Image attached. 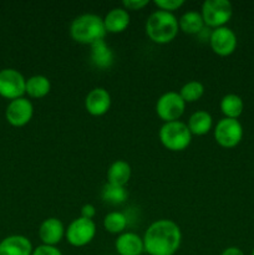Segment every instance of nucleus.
<instances>
[{"label": "nucleus", "instance_id": "f257e3e1", "mask_svg": "<svg viewBox=\"0 0 254 255\" xmlns=\"http://www.w3.org/2000/svg\"><path fill=\"white\" fill-rule=\"evenodd\" d=\"M142 239L148 255H174L181 246L182 233L173 221L159 219L148 227Z\"/></svg>", "mask_w": 254, "mask_h": 255}, {"label": "nucleus", "instance_id": "f03ea898", "mask_svg": "<svg viewBox=\"0 0 254 255\" xmlns=\"http://www.w3.org/2000/svg\"><path fill=\"white\" fill-rule=\"evenodd\" d=\"M70 35L79 44L90 45L104 40L106 35L104 19L95 14H82L70 25Z\"/></svg>", "mask_w": 254, "mask_h": 255}, {"label": "nucleus", "instance_id": "7ed1b4c3", "mask_svg": "<svg viewBox=\"0 0 254 255\" xmlns=\"http://www.w3.org/2000/svg\"><path fill=\"white\" fill-rule=\"evenodd\" d=\"M179 31L178 20L172 12L157 10L146 22V34L156 44H168Z\"/></svg>", "mask_w": 254, "mask_h": 255}, {"label": "nucleus", "instance_id": "20e7f679", "mask_svg": "<svg viewBox=\"0 0 254 255\" xmlns=\"http://www.w3.org/2000/svg\"><path fill=\"white\" fill-rule=\"evenodd\" d=\"M159 141L167 149L181 152L191 144L192 133L184 122H166L159 129Z\"/></svg>", "mask_w": 254, "mask_h": 255}, {"label": "nucleus", "instance_id": "39448f33", "mask_svg": "<svg viewBox=\"0 0 254 255\" xmlns=\"http://www.w3.org/2000/svg\"><path fill=\"white\" fill-rule=\"evenodd\" d=\"M202 17L204 25L213 29L226 26L233 15V6L228 0H206L202 4Z\"/></svg>", "mask_w": 254, "mask_h": 255}, {"label": "nucleus", "instance_id": "423d86ee", "mask_svg": "<svg viewBox=\"0 0 254 255\" xmlns=\"http://www.w3.org/2000/svg\"><path fill=\"white\" fill-rule=\"evenodd\" d=\"M214 138L223 148H234L243 138V126L238 120L224 117L214 128Z\"/></svg>", "mask_w": 254, "mask_h": 255}, {"label": "nucleus", "instance_id": "0eeeda50", "mask_svg": "<svg viewBox=\"0 0 254 255\" xmlns=\"http://www.w3.org/2000/svg\"><path fill=\"white\" fill-rule=\"evenodd\" d=\"M186 109V102L178 92L169 91L162 95L156 104L157 116L166 122L178 121Z\"/></svg>", "mask_w": 254, "mask_h": 255}, {"label": "nucleus", "instance_id": "6e6552de", "mask_svg": "<svg viewBox=\"0 0 254 255\" xmlns=\"http://www.w3.org/2000/svg\"><path fill=\"white\" fill-rule=\"evenodd\" d=\"M96 236V224L92 219H85V218H77L70 223L67 227L66 237L67 242L71 244L72 247H85L89 243H91L92 239Z\"/></svg>", "mask_w": 254, "mask_h": 255}, {"label": "nucleus", "instance_id": "1a4fd4ad", "mask_svg": "<svg viewBox=\"0 0 254 255\" xmlns=\"http://www.w3.org/2000/svg\"><path fill=\"white\" fill-rule=\"evenodd\" d=\"M26 79L15 69H4L0 71V96L4 99L16 100L25 94Z\"/></svg>", "mask_w": 254, "mask_h": 255}, {"label": "nucleus", "instance_id": "9d476101", "mask_svg": "<svg viewBox=\"0 0 254 255\" xmlns=\"http://www.w3.org/2000/svg\"><path fill=\"white\" fill-rule=\"evenodd\" d=\"M237 35L227 26L213 29L209 35V45L214 54L219 56H229L237 49Z\"/></svg>", "mask_w": 254, "mask_h": 255}, {"label": "nucleus", "instance_id": "9b49d317", "mask_svg": "<svg viewBox=\"0 0 254 255\" xmlns=\"http://www.w3.org/2000/svg\"><path fill=\"white\" fill-rule=\"evenodd\" d=\"M34 115V106L31 101L25 97L12 100L9 102L5 111L6 121L14 127H22L29 124Z\"/></svg>", "mask_w": 254, "mask_h": 255}, {"label": "nucleus", "instance_id": "f8f14e48", "mask_svg": "<svg viewBox=\"0 0 254 255\" xmlns=\"http://www.w3.org/2000/svg\"><path fill=\"white\" fill-rule=\"evenodd\" d=\"M111 106V96L104 87H96L87 94L85 107L92 116H102L107 114Z\"/></svg>", "mask_w": 254, "mask_h": 255}, {"label": "nucleus", "instance_id": "ddd939ff", "mask_svg": "<svg viewBox=\"0 0 254 255\" xmlns=\"http://www.w3.org/2000/svg\"><path fill=\"white\" fill-rule=\"evenodd\" d=\"M65 227L62 222L57 218H47L40 224L39 237L42 244L55 247L62 241L65 237Z\"/></svg>", "mask_w": 254, "mask_h": 255}, {"label": "nucleus", "instance_id": "4468645a", "mask_svg": "<svg viewBox=\"0 0 254 255\" xmlns=\"http://www.w3.org/2000/svg\"><path fill=\"white\" fill-rule=\"evenodd\" d=\"M32 244L26 237L9 236L0 242V255H31Z\"/></svg>", "mask_w": 254, "mask_h": 255}, {"label": "nucleus", "instance_id": "2eb2a0df", "mask_svg": "<svg viewBox=\"0 0 254 255\" xmlns=\"http://www.w3.org/2000/svg\"><path fill=\"white\" fill-rule=\"evenodd\" d=\"M115 247L120 255H141L144 252L143 239L132 232L120 234Z\"/></svg>", "mask_w": 254, "mask_h": 255}, {"label": "nucleus", "instance_id": "dca6fc26", "mask_svg": "<svg viewBox=\"0 0 254 255\" xmlns=\"http://www.w3.org/2000/svg\"><path fill=\"white\" fill-rule=\"evenodd\" d=\"M106 32L120 34L124 32L129 25V14L124 7H115L110 10L104 19Z\"/></svg>", "mask_w": 254, "mask_h": 255}, {"label": "nucleus", "instance_id": "f3484780", "mask_svg": "<svg viewBox=\"0 0 254 255\" xmlns=\"http://www.w3.org/2000/svg\"><path fill=\"white\" fill-rule=\"evenodd\" d=\"M90 59H91L94 66H96L97 69L109 70L114 64V51L105 42V40H101V41H97L91 45Z\"/></svg>", "mask_w": 254, "mask_h": 255}, {"label": "nucleus", "instance_id": "a211bd4d", "mask_svg": "<svg viewBox=\"0 0 254 255\" xmlns=\"http://www.w3.org/2000/svg\"><path fill=\"white\" fill-rule=\"evenodd\" d=\"M188 128L192 136H203L212 129L213 119L207 111H196L188 120Z\"/></svg>", "mask_w": 254, "mask_h": 255}, {"label": "nucleus", "instance_id": "6ab92c4d", "mask_svg": "<svg viewBox=\"0 0 254 255\" xmlns=\"http://www.w3.org/2000/svg\"><path fill=\"white\" fill-rule=\"evenodd\" d=\"M51 90L50 80L44 75H35L29 77L25 85V94L31 99H42L46 96Z\"/></svg>", "mask_w": 254, "mask_h": 255}, {"label": "nucleus", "instance_id": "aec40b11", "mask_svg": "<svg viewBox=\"0 0 254 255\" xmlns=\"http://www.w3.org/2000/svg\"><path fill=\"white\" fill-rule=\"evenodd\" d=\"M131 178V167L125 161H116L107 171V181L115 186L125 187Z\"/></svg>", "mask_w": 254, "mask_h": 255}, {"label": "nucleus", "instance_id": "412c9836", "mask_svg": "<svg viewBox=\"0 0 254 255\" xmlns=\"http://www.w3.org/2000/svg\"><path fill=\"white\" fill-rule=\"evenodd\" d=\"M179 30L184 34L198 35L204 30V21L201 12L197 11H187L179 17L178 20Z\"/></svg>", "mask_w": 254, "mask_h": 255}, {"label": "nucleus", "instance_id": "4be33fe9", "mask_svg": "<svg viewBox=\"0 0 254 255\" xmlns=\"http://www.w3.org/2000/svg\"><path fill=\"white\" fill-rule=\"evenodd\" d=\"M243 100L238 95L228 94L221 100V111L226 119L238 120V117L243 114Z\"/></svg>", "mask_w": 254, "mask_h": 255}, {"label": "nucleus", "instance_id": "5701e85b", "mask_svg": "<svg viewBox=\"0 0 254 255\" xmlns=\"http://www.w3.org/2000/svg\"><path fill=\"white\" fill-rule=\"evenodd\" d=\"M101 197L104 202L106 203L112 204V206H117V204H122L126 202L128 198V192L125 187L121 186H115L107 182L101 191Z\"/></svg>", "mask_w": 254, "mask_h": 255}, {"label": "nucleus", "instance_id": "b1692460", "mask_svg": "<svg viewBox=\"0 0 254 255\" xmlns=\"http://www.w3.org/2000/svg\"><path fill=\"white\" fill-rule=\"evenodd\" d=\"M127 224V217L121 212H110L104 218V228L112 234H122Z\"/></svg>", "mask_w": 254, "mask_h": 255}, {"label": "nucleus", "instance_id": "393cba45", "mask_svg": "<svg viewBox=\"0 0 254 255\" xmlns=\"http://www.w3.org/2000/svg\"><path fill=\"white\" fill-rule=\"evenodd\" d=\"M178 94L181 95L186 104L187 102H196L204 95V86L199 81H189L182 86Z\"/></svg>", "mask_w": 254, "mask_h": 255}, {"label": "nucleus", "instance_id": "a878e982", "mask_svg": "<svg viewBox=\"0 0 254 255\" xmlns=\"http://www.w3.org/2000/svg\"><path fill=\"white\" fill-rule=\"evenodd\" d=\"M153 4L156 5L159 10L172 12L178 10L181 6H183L184 1L183 0H154Z\"/></svg>", "mask_w": 254, "mask_h": 255}, {"label": "nucleus", "instance_id": "bb28decb", "mask_svg": "<svg viewBox=\"0 0 254 255\" xmlns=\"http://www.w3.org/2000/svg\"><path fill=\"white\" fill-rule=\"evenodd\" d=\"M31 255H62V253L56 248V247L41 244V246H39L37 248H35L34 251H32Z\"/></svg>", "mask_w": 254, "mask_h": 255}, {"label": "nucleus", "instance_id": "cd10ccee", "mask_svg": "<svg viewBox=\"0 0 254 255\" xmlns=\"http://www.w3.org/2000/svg\"><path fill=\"white\" fill-rule=\"evenodd\" d=\"M122 5H124V9L136 11V10H141L144 6H147L148 0H124Z\"/></svg>", "mask_w": 254, "mask_h": 255}, {"label": "nucleus", "instance_id": "c85d7f7f", "mask_svg": "<svg viewBox=\"0 0 254 255\" xmlns=\"http://www.w3.org/2000/svg\"><path fill=\"white\" fill-rule=\"evenodd\" d=\"M96 214V209L92 204H85L81 208V218L85 219H92Z\"/></svg>", "mask_w": 254, "mask_h": 255}, {"label": "nucleus", "instance_id": "c756f323", "mask_svg": "<svg viewBox=\"0 0 254 255\" xmlns=\"http://www.w3.org/2000/svg\"><path fill=\"white\" fill-rule=\"evenodd\" d=\"M221 255H244V253L242 252V249L237 248V247H229V248L224 249Z\"/></svg>", "mask_w": 254, "mask_h": 255}, {"label": "nucleus", "instance_id": "7c9ffc66", "mask_svg": "<svg viewBox=\"0 0 254 255\" xmlns=\"http://www.w3.org/2000/svg\"><path fill=\"white\" fill-rule=\"evenodd\" d=\"M252 255H254V249H253V252H252Z\"/></svg>", "mask_w": 254, "mask_h": 255}]
</instances>
